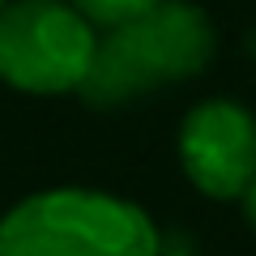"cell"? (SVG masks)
Masks as SVG:
<instances>
[{
	"instance_id": "cell-1",
	"label": "cell",
	"mask_w": 256,
	"mask_h": 256,
	"mask_svg": "<svg viewBox=\"0 0 256 256\" xmlns=\"http://www.w3.org/2000/svg\"><path fill=\"white\" fill-rule=\"evenodd\" d=\"M218 52L210 13L192 0H158L154 9L98 30L90 73L77 86L90 107H124L162 86L192 82Z\"/></svg>"
},
{
	"instance_id": "cell-2",
	"label": "cell",
	"mask_w": 256,
	"mask_h": 256,
	"mask_svg": "<svg viewBox=\"0 0 256 256\" xmlns=\"http://www.w3.org/2000/svg\"><path fill=\"white\" fill-rule=\"evenodd\" d=\"M0 256H162V235L124 196L47 188L0 218Z\"/></svg>"
},
{
	"instance_id": "cell-3",
	"label": "cell",
	"mask_w": 256,
	"mask_h": 256,
	"mask_svg": "<svg viewBox=\"0 0 256 256\" xmlns=\"http://www.w3.org/2000/svg\"><path fill=\"white\" fill-rule=\"evenodd\" d=\"M98 47V26L73 0L0 4V82L22 94H77Z\"/></svg>"
},
{
	"instance_id": "cell-4",
	"label": "cell",
	"mask_w": 256,
	"mask_h": 256,
	"mask_svg": "<svg viewBox=\"0 0 256 256\" xmlns=\"http://www.w3.org/2000/svg\"><path fill=\"white\" fill-rule=\"evenodd\" d=\"M180 166L205 196L239 201L256 184V116L235 98H205L180 124Z\"/></svg>"
},
{
	"instance_id": "cell-5",
	"label": "cell",
	"mask_w": 256,
	"mask_h": 256,
	"mask_svg": "<svg viewBox=\"0 0 256 256\" xmlns=\"http://www.w3.org/2000/svg\"><path fill=\"white\" fill-rule=\"evenodd\" d=\"M73 4H77V13H86L98 30H111V26H120V22L154 9L158 0H73Z\"/></svg>"
},
{
	"instance_id": "cell-6",
	"label": "cell",
	"mask_w": 256,
	"mask_h": 256,
	"mask_svg": "<svg viewBox=\"0 0 256 256\" xmlns=\"http://www.w3.org/2000/svg\"><path fill=\"white\" fill-rule=\"evenodd\" d=\"M244 201H248V218H252V226H256V184L248 188V196H244Z\"/></svg>"
},
{
	"instance_id": "cell-7",
	"label": "cell",
	"mask_w": 256,
	"mask_h": 256,
	"mask_svg": "<svg viewBox=\"0 0 256 256\" xmlns=\"http://www.w3.org/2000/svg\"><path fill=\"white\" fill-rule=\"evenodd\" d=\"M0 4H4V0H0Z\"/></svg>"
}]
</instances>
